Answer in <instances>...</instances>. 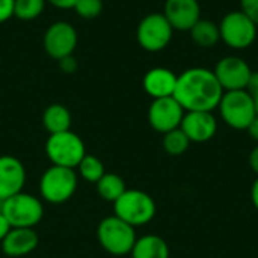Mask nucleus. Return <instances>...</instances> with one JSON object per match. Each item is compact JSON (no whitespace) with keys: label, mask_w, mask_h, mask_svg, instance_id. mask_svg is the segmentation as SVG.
Here are the masks:
<instances>
[{"label":"nucleus","mask_w":258,"mask_h":258,"mask_svg":"<svg viewBox=\"0 0 258 258\" xmlns=\"http://www.w3.org/2000/svg\"><path fill=\"white\" fill-rule=\"evenodd\" d=\"M97 239L100 246L110 255H127L136 243V231L132 225L118 216L104 218L97 227Z\"/></svg>","instance_id":"nucleus-3"},{"label":"nucleus","mask_w":258,"mask_h":258,"mask_svg":"<svg viewBox=\"0 0 258 258\" xmlns=\"http://www.w3.org/2000/svg\"><path fill=\"white\" fill-rule=\"evenodd\" d=\"M77 171H79V175L85 181L94 183V184L106 174V169H104L103 162L98 157L91 156V154H86L80 160V163L77 165Z\"/></svg>","instance_id":"nucleus-22"},{"label":"nucleus","mask_w":258,"mask_h":258,"mask_svg":"<svg viewBox=\"0 0 258 258\" xmlns=\"http://www.w3.org/2000/svg\"><path fill=\"white\" fill-rule=\"evenodd\" d=\"M71 112L59 103L50 104L42 113V125L50 135L71 130Z\"/></svg>","instance_id":"nucleus-19"},{"label":"nucleus","mask_w":258,"mask_h":258,"mask_svg":"<svg viewBox=\"0 0 258 258\" xmlns=\"http://www.w3.org/2000/svg\"><path fill=\"white\" fill-rule=\"evenodd\" d=\"M26 168L14 156H0V203L23 192Z\"/></svg>","instance_id":"nucleus-14"},{"label":"nucleus","mask_w":258,"mask_h":258,"mask_svg":"<svg viewBox=\"0 0 258 258\" xmlns=\"http://www.w3.org/2000/svg\"><path fill=\"white\" fill-rule=\"evenodd\" d=\"M45 154L51 165L76 169L86 156L85 142L71 130L50 135L45 142Z\"/></svg>","instance_id":"nucleus-6"},{"label":"nucleus","mask_w":258,"mask_h":258,"mask_svg":"<svg viewBox=\"0 0 258 258\" xmlns=\"http://www.w3.org/2000/svg\"><path fill=\"white\" fill-rule=\"evenodd\" d=\"M218 109L224 122L234 130H248L257 116L254 100L246 89L224 92Z\"/></svg>","instance_id":"nucleus-7"},{"label":"nucleus","mask_w":258,"mask_h":258,"mask_svg":"<svg viewBox=\"0 0 258 258\" xmlns=\"http://www.w3.org/2000/svg\"><path fill=\"white\" fill-rule=\"evenodd\" d=\"M246 91L251 94V97H252V100H254L255 112H257V115H258V73H252V76H251V80H249V85H248Z\"/></svg>","instance_id":"nucleus-29"},{"label":"nucleus","mask_w":258,"mask_h":258,"mask_svg":"<svg viewBox=\"0 0 258 258\" xmlns=\"http://www.w3.org/2000/svg\"><path fill=\"white\" fill-rule=\"evenodd\" d=\"M14 2L15 0H0V24L14 17Z\"/></svg>","instance_id":"nucleus-28"},{"label":"nucleus","mask_w":258,"mask_h":258,"mask_svg":"<svg viewBox=\"0 0 258 258\" xmlns=\"http://www.w3.org/2000/svg\"><path fill=\"white\" fill-rule=\"evenodd\" d=\"M77 30L68 21H54L47 27L42 38L44 51L54 60L71 56L77 47Z\"/></svg>","instance_id":"nucleus-10"},{"label":"nucleus","mask_w":258,"mask_h":258,"mask_svg":"<svg viewBox=\"0 0 258 258\" xmlns=\"http://www.w3.org/2000/svg\"><path fill=\"white\" fill-rule=\"evenodd\" d=\"M249 165H251L252 171L257 174L258 177V144L257 147L251 151V154H249Z\"/></svg>","instance_id":"nucleus-32"},{"label":"nucleus","mask_w":258,"mask_h":258,"mask_svg":"<svg viewBox=\"0 0 258 258\" xmlns=\"http://www.w3.org/2000/svg\"><path fill=\"white\" fill-rule=\"evenodd\" d=\"M251 200H252L254 207L258 210V177L255 178V181L252 183V187H251Z\"/></svg>","instance_id":"nucleus-34"},{"label":"nucleus","mask_w":258,"mask_h":258,"mask_svg":"<svg viewBox=\"0 0 258 258\" xmlns=\"http://www.w3.org/2000/svg\"><path fill=\"white\" fill-rule=\"evenodd\" d=\"M39 243L38 234L33 228H11L6 237L0 242L5 255L18 258L29 255Z\"/></svg>","instance_id":"nucleus-16"},{"label":"nucleus","mask_w":258,"mask_h":258,"mask_svg":"<svg viewBox=\"0 0 258 258\" xmlns=\"http://www.w3.org/2000/svg\"><path fill=\"white\" fill-rule=\"evenodd\" d=\"M213 73L224 92H227L246 89L254 71L245 59L239 56H225L219 59Z\"/></svg>","instance_id":"nucleus-11"},{"label":"nucleus","mask_w":258,"mask_h":258,"mask_svg":"<svg viewBox=\"0 0 258 258\" xmlns=\"http://www.w3.org/2000/svg\"><path fill=\"white\" fill-rule=\"evenodd\" d=\"M77 184L79 178L74 169L51 165L41 175L39 195L45 203L63 204L74 197Z\"/></svg>","instance_id":"nucleus-4"},{"label":"nucleus","mask_w":258,"mask_h":258,"mask_svg":"<svg viewBox=\"0 0 258 258\" xmlns=\"http://www.w3.org/2000/svg\"><path fill=\"white\" fill-rule=\"evenodd\" d=\"M47 0H15L14 2V17L23 21H30L38 18L45 9Z\"/></svg>","instance_id":"nucleus-24"},{"label":"nucleus","mask_w":258,"mask_h":258,"mask_svg":"<svg viewBox=\"0 0 258 258\" xmlns=\"http://www.w3.org/2000/svg\"><path fill=\"white\" fill-rule=\"evenodd\" d=\"M73 9L80 18L92 20L103 12V0H77Z\"/></svg>","instance_id":"nucleus-25"},{"label":"nucleus","mask_w":258,"mask_h":258,"mask_svg":"<svg viewBox=\"0 0 258 258\" xmlns=\"http://www.w3.org/2000/svg\"><path fill=\"white\" fill-rule=\"evenodd\" d=\"M156 212V203L151 195L138 189H127L113 203V215L133 228L150 224L154 219Z\"/></svg>","instance_id":"nucleus-2"},{"label":"nucleus","mask_w":258,"mask_h":258,"mask_svg":"<svg viewBox=\"0 0 258 258\" xmlns=\"http://www.w3.org/2000/svg\"><path fill=\"white\" fill-rule=\"evenodd\" d=\"M162 145H163V150L169 156H181V154H184L187 151V148L190 145V141L187 139L184 132L178 127V128L171 130V132L163 135Z\"/></svg>","instance_id":"nucleus-23"},{"label":"nucleus","mask_w":258,"mask_h":258,"mask_svg":"<svg viewBox=\"0 0 258 258\" xmlns=\"http://www.w3.org/2000/svg\"><path fill=\"white\" fill-rule=\"evenodd\" d=\"M257 29V24L242 11H231L225 14L219 23L221 41L234 50L249 48L255 42Z\"/></svg>","instance_id":"nucleus-8"},{"label":"nucleus","mask_w":258,"mask_h":258,"mask_svg":"<svg viewBox=\"0 0 258 258\" xmlns=\"http://www.w3.org/2000/svg\"><path fill=\"white\" fill-rule=\"evenodd\" d=\"M130 255L132 258H169V246L160 236L147 234L136 239Z\"/></svg>","instance_id":"nucleus-18"},{"label":"nucleus","mask_w":258,"mask_h":258,"mask_svg":"<svg viewBox=\"0 0 258 258\" xmlns=\"http://www.w3.org/2000/svg\"><path fill=\"white\" fill-rule=\"evenodd\" d=\"M95 184L100 198L112 204L127 190L124 180L115 172H106Z\"/></svg>","instance_id":"nucleus-21"},{"label":"nucleus","mask_w":258,"mask_h":258,"mask_svg":"<svg viewBox=\"0 0 258 258\" xmlns=\"http://www.w3.org/2000/svg\"><path fill=\"white\" fill-rule=\"evenodd\" d=\"M0 212L12 228H35L44 216L41 200L26 192H20L0 203Z\"/></svg>","instance_id":"nucleus-5"},{"label":"nucleus","mask_w":258,"mask_h":258,"mask_svg":"<svg viewBox=\"0 0 258 258\" xmlns=\"http://www.w3.org/2000/svg\"><path fill=\"white\" fill-rule=\"evenodd\" d=\"M248 133L251 135V138L255 141L258 144V115L254 118V121L249 124V127H248Z\"/></svg>","instance_id":"nucleus-33"},{"label":"nucleus","mask_w":258,"mask_h":258,"mask_svg":"<svg viewBox=\"0 0 258 258\" xmlns=\"http://www.w3.org/2000/svg\"><path fill=\"white\" fill-rule=\"evenodd\" d=\"M57 62H59V70H60L62 73H65V74H73V73H76L77 68H79V63H77V60H76V57H74L73 54L63 57V59H60V60H57Z\"/></svg>","instance_id":"nucleus-27"},{"label":"nucleus","mask_w":258,"mask_h":258,"mask_svg":"<svg viewBox=\"0 0 258 258\" xmlns=\"http://www.w3.org/2000/svg\"><path fill=\"white\" fill-rule=\"evenodd\" d=\"M189 32H190V38L194 44L201 48H212L221 41L219 24L210 20L200 18Z\"/></svg>","instance_id":"nucleus-20"},{"label":"nucleus","mask_w":258,"mask_h":258,"mask_svg":"<svg viewBox=\"0 0 258 258\" xmlns=\"http://www.w3.org/2000/svg\"><path fill=\"white\" fill-rule=\"evenodd\" d=\"M180 128L190 142L204 144L215 138L218 132V121L212 112H186Z\"/></svg>","instance_id":"nucleus-15"},{"label":"nucleus","mask_w":258,"mask_h":258,"mask_svg":"<svg viewBox=\"0 0 258 258\" xmlns=\"http://www.w3.org/2000/svg\"><path fill=\"white\" fill-rule=\"evenodd\" d=\"M224 95L215 73L209 68L194 67L177 76L174 98L184 112H212Z\"/></svg>","instance_id":"nucleus-1"},{"label":"nucleus","mask_w":258,"mask_h":258,"mask_svg":"<svg viewBox=\"0 0 258 258\" xmlns=\"http://www.w3.org/2000/svg\"><path fill=\"white\" fill-rule=\"evenodd\" d=\"M240 11L258 26V0H240Z\"/></svg>","instance_id":"nucleus-26"},{"label":"nucleus","mask_w":258,"mask_h":258,"mask_svg":"<svg viewBox=\"0 0 258 258\" xmlns=\"http://www.w3.org/2000/svg\"><path fill=\"white\" fill-rule=\"evenodd\" d=\"M11 225H9V222H8V219L3 216V213L0 212V242L6 237V234L11 231Z\"/></svg>","instance_id":"nucleus-31"},{"label":"nucleus","mask_w":258,"mask_h":258,"mask_svg":"<svg viewBox=\"0 0 258 258\" xmlns=\"http://www.w3.org/2000/svg\"><path fill=\"white\" fill-rule=\"evenodd\" d=\"M145 92L153 98H165L172 97L177 85V76L169 70L163 67H156L147 71L142 80Z\"/></svg>","instance_id":"nucleus-17"},{"label":"nucleus","mask_w":258,"mask_h":258,"mask_svg":"<svg viewBox=\"0 0 258 258\" xmlns=\"http://www.w3.org/2000/svg\"><path fill=\"white\" fill-rule=\"evenodd\" d=\"M174 35V29L163 14L153 12L145 15L136 29L138 44L150 53H157L165 50Z\"/></svg>","instance_id":"nucleus-9"},{"label":"nucleus","mask_w":258,"mask_h":258,"mask_svg":"<svg viewBox=\"0 0 258 258\" xmlns=\"http://www.w3.org/2000/svg\"><path fill=\"white\" fill-rule=\"evenodd\" d=\"M174 30H190L201 18L198 0H166L162 12Z\"/></svg>","instance_id":"nucleus-13"},{"label":"nucleus","mask_w":258,"mask_h":258,"mask_svg":"<svg viewBox=\"0 0 258 258\" xmlns=\"http://www.w3.org/2000/svg\"><path fill=\"white\" fill-rule=\"evenodd\" d=\"M51 6L57 9H73L77 0H47Z\"/></svg>","instance_id":"nucleus-30"},{"label":"nucleus","mask_w":258,"mask_h":258,"mask_svg":"<svg viewBox=\"0 0 258 258\" xmlns=\"http://www.w3.org/2000/svg\"><path fill=\"white\" fill-rule=\"evenodd\" d=\"M184 113V109L174 97L156 98L148 109V122L153 130L165 135L180 127Z\"/></svg>","instance_id":"nucleus-12"}]
</instances>
